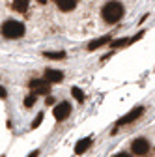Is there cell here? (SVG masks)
<instances>
[{"mask_svg":"<svg viewBox=\"0 0 155 157\" xmlns=\"http://www.w3.org/2000/svg\"><path fill=\"white\" fill-rule=\"evenodd\" d=\"M56 6L60 8L62 11H71L77 6V0H56Z\"/></svg>","mask_w":155,"mask_h":157,"instance_id":"obj_10","label":"cell"},{"mask_svg":"<svg viewBox=\"0 0 155 157\" xmlns=\"http://www.w3.org/2000/svg\"><path fill=\"white\" fill-rule=\"evenodd\" d=\"M92 142H93V139L92 136H86V139H82V140H79V144L75 146V153L77 155H82L90 146H92Z\"/></svg>","mask_w":155,"mask_h":157,"instance_id":"obj_8","label":"cell"},{"mask_svg":"<svg viewBox=\"0 0 155 157\" xmlns=\"http://www.w3.org/2000/svg\"><path fill=\"white\" fill-rule=\"evenodd\" d=\"M6 95H8V94H6V90H4L2 86H0V97H2V99H4V97H6Z\"/></svg>","mask_w":155,"mask_h":157,"instance_id":"obj_16","label":"cell"},{"mask_svg":"<svg viewBox=\"0 0 155 157\" xmlns=\"http://www.w3.org/2000/svg\"><path fill=\"white\" fill-rule=\"evenodd\" d=\"M45 58H51V60H62V58H66V52H43Z\"/></svg>","mask_w":155,"mask_h":157,"instance_id":"obj_13","label":"cell"},{"mask_svg":"<svg viewBox=\"0 0 155 157\" xmlns=\"http://www.w3.org/2000/svg\"><path fill=\"white\" fill-rule=\"evenodd\" d=\"M110 36L107 34V36H103V37H97V39H93V41H90V45H88V51H95V49H99V47H103V45H107L108 41H110Z\"/></svg>","mask_w":155,"mask_h":157,"instance_id":"obj_9","label":"cell"},{"mask_svg":"<svg viewBox=\"0 0 155 157\" xmlns=\"http://www.w3.org/2000/svg\"><path fill=\"white\" fill-rule=\"evenodd\" d=\"M37 2H41V4H45V2H47V0H37Z\"/></svg>","mask_w":155,"mask_h":157,"instance_id":"obj_19","label":"cell"},{"mask_svg":"<svg viewBox=\"0 0 155 157\" xmlns=\"http://www.w3.org/2000/svg\"><path fill=\"white\" fill-rule=\"evenodd\" d=\"M101 15H103V19L107 23H118L120 19L123 17V6L120 2H116V0H112V2L105 4Z\"/></svg>","mask_w":155,"mask_h":157,"instance_id":"obj_1","label":"cell"},{"mask_svg":"<svg viewBox=\"0 0 155 157\" xmlns=\"http://www.w3.org/2000/svg\"><path fill=\"white\" fill-rule=\"evenodd\" d=\"M43 78H45L47 82H60L62 78H64V73L62 71H56V69H47Z\"/></svg>","mask_w":155,"mask_h":157,"instance_id":"obj_7","label":"cell"},{"mask_svg":"<svg viewBox=\"0 0 155 157\" xmlns=\"http://www.w3.org/2000/svg\"><path fill=\"white\" fill-rule=\"evenodd\" d=\"M41 122H43V112H40V114H37L36 118H34V122H32V129H37V127H40L41 125Z\"/></svg>","mask_w":155,"mask_h":157,"instance_id":"obj_15","label":"cell"},{"mask_svg":"<svg viewBox=\"0 0 155 157\" xmlns=\"http://www.w3.org/2000/svg\"><path fill=\"white\" fill-rule=\"evenodd\" d=\"M52 114H54V118H56L58 122H64V120H67L69 114H71V105H69L67 101H62L60 105H56V107H54Z\"/></svg>","mask_w":155,"mask_h":157,"instance_id":"obj_4","label":"cell"},{"mask_svg":"<svg viewBox=\"0 0 155 157\" xmlns=\"http://www.w3.org/2000/svg\"><path fill=\"white\" fill-rule=\"evenodd\" d=\"M144 114V107H137V109H133L131 112H127L125 116H122L120 120H118V125H127V124H131V122H134V120H138V118Z\"/></svg>","mask_w":155,"mask_h":157,"instance_id":"obj_5","label":"cell"},{"mask_svg":"<svg viewBox=\"0 0 155 157\" xmlns=\"http://www.w3.org/2000/svg\"><path fill=\"white\" fill-rule=\"evenodd\" d=\"M131 150L134 155H146L148 150H149V142L146 139H134L131 142Z\"/></svg>","mask_w":155,"mask_h":157,"instance_id":"obj_6","label":"cell"},{"mask_svg":"<svg viewBox=\"0 0 155 157\" xmlns=\"http://www.w3.org/2000/svg\"><path fill=\"white\" fill-rule=\"evenodd\" d=\"M28 86H30L32 94H36V95H45V94L51 92V82H47L45 78H43V81H40V78H34V81L28 82Z\"/></svg>","mask_w":155,"mask_h":157,"instance_id":"obj_3","label":"cell"},{"mask_svg":"<svg viewBox=\"0 0 155 157\" xmlns=\"http://www.w3.org/2000/svg\"><path fill=\"white\" fill-rule=\"evenodd\" d=\"M37 155H40V150H34V151H32L28 157H37Z\"/></svg>","mask_w":155,"mask_h":157,"instance_id":"obj_17","label":"cell"},{"mask_svg":"<svg viewBox=\"0 0 155 157\" xmlns=\"http://www.w3.org/2000/svg\"><path fill=\"white\" fill-rule=\"evenodd\" d=\"M28 2H30V0H13V10L25 13L26 8H28Z\"/></svg>","mask_w":155,"mask_h":157,"instance_id":"obj_11","label":"cell"},{"mask_svg":"<svg viewBox=\"0 0 155 157\" xmlns=\"http://www.w3.org/2000/svg\"><path fill=\"white\" fill-rule=\"evenodd\" d=\"M36 99H37V95L36 94H30L25 97V107H34L36 105Z\"/></svg>","mask_w":155,"mask_h":157,"instance_id":"obj_14","label":"cell"},{"mask_svg":"<svg viewBox=\"0 0 155 157\" xmlns=\"http://www.w3.org/2000/svg\"><path fill=\"white\" fill-rule=\"evenodd\" d=\"M114 157H131V155H127V153H118V155H114Z\"/></svg>","mask_w":155,"mask_h":157,"instance_id":"obj_18","label":"cell"},{"mask_svg":"<svg viewBox=\"0 0 155 157\" xmlns=\"http://www.w3.org/2000/svg\"><path fill=\"white\" fill-rule=\"evenodd\" d=\"M71 95H73L79 103H82V101H84V92H82L81 88H77V86H73V88H71Z\"/></svg>","mask_w":155,"mask_h":157,"instance_id":"obj_12","label":"cell"},{"mask_svg":"<svg viewBox=\"0 0 155 157\" xmlns=\"http://www.w3.org/2000/svg\"><path fill=\"white\" fill-rule=\"evenodd\" d=\"M2 36L8 39H17V37H23L25 36V25L19 23V21H6L2 25Z\"/></svg>","mask_w":155,"mask_h":157,"instance_id":"obj_2","label":"cell"}]
</instances>
